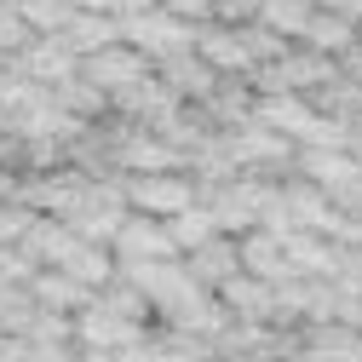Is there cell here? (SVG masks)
<instances>
[{
	"mask_svg": "<svg viewBox=\"0 0 362 362\" xmlns=\"http://www.w3.org/2000/svg\"><path fill=\"white\" fill-rule=\"evenodd\" d=\"M121 362H156L150 351H139V339H132V345H121Z\"/></svg>",
	"mask_w": 362,
	"mask_h": 362,
	"instance_id": "cell-21",
	"label": "cell"
},
{
	"mask_svg": "<svg viewBox=\"0 0 362 362\" xmlns=\"http://www.w3.org/2000/svg\"><path fill=\"white\" fill-rule=\"evenodd\" d=\"M58 270H64V276H75V282H104V276H110V259H104L98 247L75 242V247H69V259H64Z\"/></svg>",
	"mask_w": 362,
	"mask_h": 362,
	"instance_id": "cell-9",
	"label": "cell"
},
{
	"mask_svg": "<svg viewBox=\"0 0 362 362\" xmlns=\"http://www.w3.org/2000/svg\"><path fill=\"white\" fill-rule=\"evenodd\" d=\"M86 81H93L98 93H132V86L144 81V52L139 47H98L86 58Z\"/></svg>",
	"mask_w": 362,
	"mask_h": 362,
	"instance_id": "cell-1",
	"label": "cell"
},
{
	"mask_svg": "<svg viewBox=\"0 0 362 362\" xmlns=\"http://www.w3.org/2000/svg\"><path fill=\"white\" fill-rule=\"evenodd\" d=\"M132 202H139L144 213L173 218V213L190 207V185H185V178H173V173H144V178H132Z\"/></svg>",
	"mask_w": 362,
	"mask_h": 362,
	"instance_id": "cell-4",
	"label": "cell"
},
{
	"mask_svg": "<svg viewBox=\"0 0 362 362\" xmlns=\"http://www.w3.org/2000/svg\"><path fill=\"white\" fill-rule=\"evenodd\" d=\"M35 288H40V299H52V305H86V299H81V288H75L69 276H40Z\"/></svg>",
	"mask_w": 362,
	"mask_h": 362,
	"instance_id": "cell-16",
	"label": "cell"
},
{
	"mask_svg": "<svg viewBox=\"0 0 362 362\" xmlns=\"http://www.w3.org/2000/svg\"><path fill=\"white\" fill-rule=\"evenodd\" d=\"M115 242L127 259H173V236H167V224H144V218H121L115 224Z\"/></svg>",
	"mask_w": 362,
	"mask_h": 362,
	"instance_id": "cell-5",
	"label": "cell"
},
{
	"mask_svg": "<svg viewBox=\"0 0 362 362\" xmlns=\"http://www.w3.org/2000/svg\"><path fill=\"white\" fill-rule=\"evenodd\" d=\"M316 18V12H310ZM305 35L316 40V47H351V29L345 23H322V18H316V23H305Z\"/></svg>",
	"mask_w": 362,
	"mask_h": 362,
	"instance_id": "cell-17",
	"label": "cell"
},
{
	"mask_svg": "<svg viewBox=\"0 0 362 362\" xmlns=\"http://www.w3.org/2000/svg\"><path fill=\"white\" fill-rule=\"evenodd\" d=\"M264 127H282V132H299V139H316V144H334L339 139V127L334 121H316L293 93H282V98H264Z\"/></svg>",
	"mask_w": 362,
	"mask_h": 362,
	"instance_id": "cell-3",
	"label": "cell"
},
{
	"mask_svg": "<svg viewBox=\"0 0 362 362\" xmlns=\"http://www.w3.org/2000/svg\"><path fill=\"white\" fill-rule=\"evenodd\" d=\"M242 259L259 270V276H282V270H288V259H276V242H264V236H253L242 247Z\"/></svg>",
	"mask_w": 362,
	"mask_h": 362,
	"instance_id": "cell-11",
	"label": "cell"
},
{
	"mask_svg": "<svg viewBox=\"0 0 362 362\" xmlns=\"http://www.w3.org/2000/svg\"><path fill=\"white\" fill-rule=\"evenodd\" d=\"M293 264H305V270H334V253H322L316 242H293Z\"/></svg>",
	"mask_w": 362,
	"mask_h": 362,
	"instance_id": "cell-20",
	"label": "cell"
},
{
	"mask_svg": "<svg viewBox=\"0 0 362 362\" xmlns=\"http://www.w3.org/2000/svg\"><path fill=\"white\" fill-rule=\"evenodd\" d=\"M167 75H173V86H190V93H207V75L190 64V58H178V64H167Z\"/></svg>",
	"mask_w": 362,
	"mask_h": 362,
	"instance_id": "cell-18",
	"label": "cell"
},
{
	"mask_svg": "<svg viewBox=\"0 0 362 362\" xmlns=\"http://www.w3.org/2000/svg\"><path fill=\"white\" fill-rule=\"evenodd\" d=\"M202 58L218 64V69H247V64H253L247 40H236V35H207V40H202Z\"/></svg>",
	"mask_w": 362,
	"mask_h": 362,
	"instance_id": "cell-8",
	"label": "cell"
},
{
	"mask_svg": "<svg viewBox=\"0 0 362 362\" xmlns=\"http://www.w3.org/2000/svg\"><path fill=\"white\" fill-rule=\"evenodd\" d=\"M167 236H173V247H202V242L213 236V213H202V207H185V213H173Z\"/></svg>",
	"mask_w": 362,
	"mask_h": 362,
	"instance_id": "cell-7",
	"label": "cell"
},
{
	"mask_svg": "<svg viewBox=\"0 0 362 362\" xmlns=\"http://www.w3.org/2000/svg\"><path fill=\"white\" fill-rule=\"evenodd\" d=\"M230 264H236V253L224 247V242H213V236H207V242L196 247V270H202V276H224Z\"/></svg>",
	"mask_w": 362,
	"mask_h": 362,
	"instance_id": "cell-12",
	"label": "cell"
},
{
	"mask_svg": "<svg viewBox=\"0 0 362 362\" xmlns=\"http://www.w3.org/2000/svg\"><path fill=\"white\" fill-rule=\"evenodd\" d=\"M18 12H29L40 29H64V23L75 18L69 6H58V0H18Z\"/></svg>",
	"mask_w": 362,
	"mask_h": 362,
	"instance_id": "cell-13",
	"label": "cell"
},
{
	"mask_svg": "<svg viewBox=\"0 0 362 362\" xmlns=\"http://www.w3.org/2000/svg\"><path fill=\"white\" fill-rule=\"evenodd\" d=\"M356 167H362V139H356Z\"/></svg>",
	"mask_w": 362,
	"mask_h": 362,
	"instance_id": "cell-22",
	"label": "cell"
},
{
	"mask_svg": "<svg viewBox=\"0 0 362 362\" xmlns=\"http://www.w3.org/2000/svg\"><path fill=\"white\" fill-rule=\"evenodd\" d=\"M121 35L132 40V47H144V52H178V47H190V29L167 18V12H132L121 23Z\"/></svg>",
	"mask_w": 362,
	"mask_h": 362,
	"instance_id": "cell-2",
	"label": "cell"
},
{
	"mask_svg": "<svg viewBox=\"0 0 362 362\" xmlns=\"http://www.w3.org/2000/svg\"><path fill=\"white\" fill-rule=\"evenodd\" d=\"M293 213H299L305 224H316V230H322V224H334V213H322V202H316L310 190H299V196H293Z\"/></svg>",
	"mask_w": 362,
	"mask_h": 362,
	"instance_id": "cell-19",
	"label": "cell"
},
{
	"mask_svg": "<svg viewBox=\"0 0 362 362\" xmlns=\"http://www.w3.org/2000/svg\"><path fill=\"white\" fill-rule=\"evenodd\" d=\"M173 156L161 150V144H150V139H139V144H127V167H144V173H161Z\"/></svg>",
	"mask_w": 362,
	"mask_h": 362,
	"instance_id": "cell-14",
	"label": "cell"
},
{
	"mask_svg": "<svg viewBox=\"0 0 362 362\" xmlns=\"http://www.w3.org/2000/svg\"><path fill=\"white\" fill-rule=\"evenodd\" d=\"M264 23L270 29H282V35H305V23H310V0H264Z\"/></svg>",
	"mask_w": 362,
	"mask_h": 362,
	"instance_id": "cell-10",
	"label": "cell"
},
{
	"mask_svg": "<svg viewBox=\"0 0 362 362\" xmlns=\"http://www.w3.org/2000/svg\"><path fill=\"white\" fill-rule=\"evenodd\" d=\"M110 35H115L110 23H93V18H69V40H75V47H93V52H98Z\"/></svg>",
	"mask_w": 362,
	"mask_h": 362,
	"instance_id": "cell-15",
	"label": "cell"
},
{
	"mask_svg": "<svg viewBox=\"0 0 362 362\" xmlns=\"http://www.w3.org/2000/svg\"><path fill=\"white\" fill-rule=\"evenodd\" d=\"M305 173L316 178V185H356V178H362V167H356L351 156H334V150L305 156Z\"/></svg>",
	"mask_w": 362,
	"mask_h": 362,
	"instance_id": "cell-6",
	"label": "cell"
}]
</instances>
